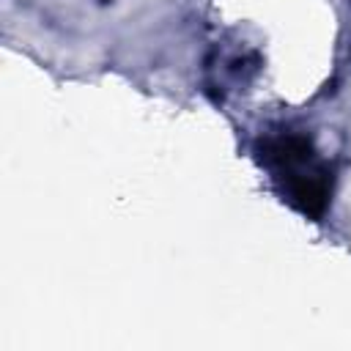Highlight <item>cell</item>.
I'll use <instances>...</instances> for the list:
<instances>
[{
    "mask_svg": "<svg viewBox=\"0 0 351 351\" xmlns=\"http://www.w3.org/2000/svg\"><path fill=\"white\" fill-rule=\"evenodd\" d=\"M261 159L271 167L282 195L304 214L321 217L329 200V173L318 165L307 137L277 134L261 143Z\"/></svg>",
    "mask_w": 351,
    "mask_h": 351,
    "instance_id": "1",
    "label": "cell"
}]
</instances>
